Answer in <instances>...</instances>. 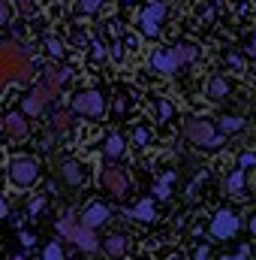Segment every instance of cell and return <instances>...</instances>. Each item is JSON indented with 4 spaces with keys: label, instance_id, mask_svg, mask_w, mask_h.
<instances>
[{
    "label": "cell",
    "instance_id": "1",
    "mask_svg": "<svg viewBox=\"0 0 256 260\" xmlns=\"http://www.w3.org/2000/svg\"><path fill=\"white\" fill-rule=\"evenodd\" d=\"M33 73L30 52L18 43H3L0 46V88H6L9 82H27Z\"/></svg>",
    "mask_w": 256,
    "mask_h": 260
},
{
    "label": "cell",
    "instance_id": "2",
    "mask_svg": "<svg viewBox=\"0 0 256 260\" xmlns=\"http://www.w3.org/2000/svg\"><path fill=\"white\" fill-rule=\"evenodd\" d=\"M196 49L193 46H172V49H160V52H154L151 55V70H157V73H163V76H172L178 67L184 64H193L196 61Z\"/></svg>",
    "mask_w": 256,
    "mask_h": 260
},
{
    "label": "cell",
    "instance_id": "3",
    "mask_svg": "<svg viewBox=\"0 0 256 260\" xmlns=\"http://www.w3.org/2000/svg\"><path fill=\"white\" fill-rule=\"evenodd\" d=\"M184 133H187L190 142L202 145V148H220V145L226 142V136H220V133L214 130V121L205 118V115H193V118H187V121H184Z\"/></svg>",
    "mask_w": 256,
    "mask_h": 260
},
{
    "label": "cell",
    "instance_id": "4",
    "mask_svg": "<svg viewBox=\"0 0 256 260\" xmlns=\"http://www.w3.org/2000/svg\"><path fill=\"white\" fill-rule=\"evenodd\" d=\"M39 179V164L33 157H15L9 160V182L18 188H27Z\"/></svg>",
    "mask_w": 256,
    "mask_h": 260
},
{
    "label": "cell",
    "instance_id": "5",
    "mask_svg": "<svg viewBox=\"0 0 256 260\" xmlns=\"http://www.w3.org/2000/svg\"><path fill=\"white\" fill-rule=\"evenodd\" d=\"M163 15H166V3H160V0L148 3V6L139 12V30H142L145 37H157V34H160V24H163Z\"/></svg>",
    "mask_w": 256,
    "mask_h": 260
},
{
    "label": "cell",
    "instance_id": "6",
    "mask_svg": "<svg viewBox=\"0 0 256 260\" xmlns=\"http://www.w3.org/2000/svg\"><path fill=\"white\" fill-rule=\"evenodd\" d=\"M72 109H75L78 115H103L106 100H103L100 91H78V94L72 97Z\"/></svg>",
    "mask_w": 256,
    "mask_h": 260
},
{
    "label": "cell",
    "instance_id": "7",
    "mask_svg": "<svg viewBox=\"0 0 256 260\" xmlns=\"http://www.w3.org/2000/svg\"><path fill=\"white\" fill-rule=\"evenodd\" d=\"M238 233V215L232 212V209H220L217 215H214V221H211V236H217V239H232Z\"/></svg>",
    "mask_w": 256,
    "mask_h": 260
},
{
    "label": "cell",
    "instance_id": "8",
    "mask_svg": "<svg viewBox=\"0 0 256 260\" xmlns=\"http://www.w3.org/2000/svg\"><path fill=\"white\" fill-rule=\"evenodd\" d=\"M52 97H58V94H55V91H52L46 82H39V85H36V88H33V91L24 97V103H21L24 115H39V112H42V106H46Z\"/></svg>",
    "mask_w": 256,
    "mask_h": 260
},
{
    "label": "cell",
    "instance_id": "9",
    "mask_svg": "<svg viewBox=\"0 0 256 260\" xmlns=\"http://www.w3.org/2000/svg\"><path fill=\"white\" fill-rule=\"evenodd\" d=\"M100 185H103L109 194H115V197L127 194V176H124L121 170H115V167H106V170L100 173Z\"/></svg>",
    "mask_w": 256,
    "mask_h": 260
},
{
    "label": "cell",
    "instance_id": "10",
    "mask_svg": "<svg viewBox=\"0 0 256 260\" xmlns=\"http://www.w3.org/2000/svg\"><path fill=\"white\" fill-rule=\"evenodd\" d=\"M109 218H112V209H109V206H103V203H91V206L81 212V218H78V221H81L84 227H91V230H94V227L106 224Z\"/></svg>",
    "mask_w": 256,
    "mask_h": 260
},
{
    "label": "cell",
    "instance_id": "11",
    "mask_svg": "<svg viewBox=\"0 0 256 260\" xmlns=\"http://www.w3.org/2000/svg\"><path fill=\"white\" fill-rule=\"evenodd\" d=\"M3 127H6V136H12V139H24L27 136V121H24L21 112H9V118L3 121Z\"/></svg>",
    "mask_w": 256,
    "mask_h": 260
},
{
    "label": "cell",
    "instance_id": "12",
    "mask_svg": "<svg viewBox=\"0 0 256 260\" xmlns=\"http://www.w3.org/2000/svg\"><path fill=\"white\" fill-rule=\"evenodd\" d=\"M72 242H75L81 251H88V254L100 248V239H97V236H94V230H91V227H84V224H81V230L75 233V239H72Z\"/></svg>",
    "mask_w": 256,
    "mask_h": 260
},
{
    "label": "cell",
    "instance_id": "13",
    "mask_svg": "<svg viewBox=\"0 0 256 260\" xmlns=\"http://www.w3.org/2000/svg\"><path fill=\"white\" fill-rule=\"evenodd\" d=\"M66 79H69V70H64V67H49V70H46V79H42V82H46V85H49V88H52V91L58 94V91L64 88Z\"/></svg>",
    "mask_w": 256,
    "mask_h": 260
},
{
    "label": "cell",
    "instance_id": "14",
    "mask_svg": "<svg viewBox=\"0 0 256 260\" xmlns=\"http://www.w3.org/2000/svg\"><path fill=\"white\" fill-rule=\"evenodd\" d=\"M229 94V82L223 76H211L208 79V100H223Z\"/></svg>",
    "mask_w": 256,
    "mask_h": 260
},
{
    "label": "cell",
    "instance_id": "15",
    "mask_svg": "<svg viewBox=\"0 0 256 260\" xmlns=\"http://www.w3.org/2000/svg\"><path fill=\"white\" fill-rule=\"evenodd\" d=\"M61 176H64L66 185H81V182H84V170H81L75 160H66L64 167H61Z\"/></svg>",
    "mask_w": 256,
    "mask_h": 260
},
{
    "label": "cell",
    "instance_id": "16",
    "mask_svg": "<svg viewBox=\"0 0 256 260\" xmlns=\"http://www.w3.org/2000/svg\"><path fill=\"white\" fill-rule=\"evenodd\" d=\"M78 230H81V221H78L75 215H66V218H61V224H58V233H61L64 239H69V242L75 239Z\"/></svg>",
    "mask_w": 256,
    "mask_h": 260
},
{
    "label": "cell",
    "instance_id": "17",
    "mask_svg": "<svg viewBox=\"0 0 256 260\" xmlns=\"http://www.w3.org/2000/svg\"><path fill=\"white\" fill-rule=\"evenodd\" d=\"M127 215L136 221H154V200H142L136 209H127Z\"/></svg>",
    "mask_w": 256,
    "mask_h": 260
},
{
    "label": "cell",
    "instance_id": "18",
    "mask_svg": "<svg viewBox=\"0 0 256 260\" xmlns=\"http://www.w3.org/2000/svg\"><path fill=\"white\" fill-rule=\"evenodd\" d=\"M103 248H106V254H109V257H124V251H127V242H124L121 236H109V239L103 242Z\"/></svg>",
    "mask_w": 256,
    "mask_h": 260
},
{
    "label": "cell",
    "instance_id": "19",
    "mask_svg": "<svg viewBox=\"0 0 256 260\" xmlns=\"http://www.w3.org/2000/svg\"><path fill=\"white\" fill-rule=\"evenodd\" d=\"M238 130H244V118H238V115H223V118H220V133H223V136L238 133Z\"/></svg>",
    "mask_w": 256,
    "mask_h": 260
},
{
    "label": "cell",
    "instance_id": "20",
    "mask_svg": "<svg viewBox=\"0 0 256 260\" xmlns=\"http://www.w3.org/2000/svg\"><path fill=\"white\" fill-rule=\"evenodd\" d=\"M226 191L232 197H241V191H244V170H235V173L226 179Z\"/></svg>",
    "mask_w": 256,
    "mask_h": 260
},
{
    "label": "cell",
    "instance_id": "21",
    "mask_svg": "<svg viewBox=\"0 0 256 260\" xmlns=\"http://www.w3.org/2000/svg\"><path fill=\"white\" fill-rule=\"evenodd\" d=\"M106 154H109V157H121V154H124V136L112 133V136L106 139Z\"/></svg>",
    "mask_w": 256,
    "mask_h": 260
},
{
    "label": "cell",
    "instance_id": "22",
    "mask_svg": "<svg viewBox=\"0 0 256 260\" xmlns=\"http://www.w3.org/2000/svg\"><path fill=\"white\" fill-rule=\"evenodd\" d=\"M250 167H256V154L253 151H241L238 154V170H250Z\"/></svg>",
    "mask_w": 256,
    "mask_h": 260
},
{
    "label": "cell",
    "instance_id": "23",
    "mask_svg": "<svg viewBox=\"0 0 256 260\" xmlns=\"http://www.w3.org/2000/svg\"><path fill=\"white\" fill-rule=\"evenodd\" d=\"M15 9H18L21 15H27V18H30V15L36 12V3H33V0H15Z\"/></svg>",
    "mask_w": 256,
    "mask_h": 260
},
{
    "label": "cell",
    "instance_id": "24",
    "mask_svg": "<svg viewBox=\"0 0 256 260\" xmlns=\"http://www.w3.org/2000/svg\"><path fill=\"white\" fill-rule=\"evenodd\" d=\"M46 260H64V251H61V245L58 242H52V245H46Z\"/></svg>",
    "mask_w": 256,
    "mask_h": 260
},
{
    "label": "cell",
    "instance_id": "25",
    "mask_svg": "<svg viewBox=\"0 0 256 260\" xmlns=\"http://www.w3.org/2000/svg\"><path fill=\"white\" fill-rule=\"evenodd\" d=\"M46 49H49V55H55V58L64 55V43H61V40H46Z\"/></svg>",
    "mask_w": 256,
    "mask_h": 260
},
{
    "label": "cell",
    "instance_id": "26",
    "mask_svg": "<svg viewBox=\"0 0 256 260\" xmlns=\"http://www.w3.org/2000/svg\"><path fill=\"white\" fill-rule=\"evenodd\" d=\"M100 3H103V0H81V3H78V9H81L84 15H91V12H97V9H100Z\"/></svg>",
    "mask_w": 256,
    "mask_h": 260
},
{
    "label": "cell",
    "instance_id": "27",
    "mask_svg": "<svg viewBox=\"0 0 256 260\" xmlns=\"http://www.w3.org/2000/svg\"><path fill=\"white\" fill-rule=\"evenodd\" d=\"M52 121H55V130H66L69 127V112H58Z\"/></svg>",
    "mask_w": 256,
    "mask_h": 260
},
{
    "label": "cell",
    "instance_id": "28",
    "mask_svg": "<svg viewBox=\"0 0 256 260\" xmlns=\"http://www.w3.org/2000/svg\"><path fill=\"white\" fill-rule=\"evenodd\" d=\"M172 179H175V176H166V179L157 185V191H154V194H157V197H169V185H172Z\"/></svg>",
    "mask_w": 256,
    "mask_h": 260
},
{
    "label": "cell",
    "instance_id": "29",
    "mask_svg": "<svg viewBox=\"0 0 256 260\" xmlns=\"http://www.w3.org/2000/svg\"><path fill=\"white\" fill-rule=\"evenodd\" d=\"M91 49H94V61H106V49H103L100 43H94Z\"/></svg>",
    "mask_w": 256,
    "mask_h": 260
},
{
    "label": "cell",
    "instance_id": "30",
    "mask_svg": "<svg viewBox=\"0 0 256 260\" xmlns=\"http://www.w3.org/2000/svg\"><path fill=\"white\" fill-rule=\"evenodd\" d=\"M42 206H46V200H42V197H39V200H33V203H30V206H27V212H30V215H36V212H39V209H42Z\"/></svg>",
    "mask_w": 256,
    "mask_h": 260
},
{
    "label": "cell",
    "instance_id": "31",
    "mask_svg": "<svg viewBox=\"0 0 256 260\" xmlns=\"http://www.w3.org/2000/svg\"><path fill=\"white\" fill-rule=\"evenodd\" d=\"M223 260H250V248L244 245V248H241V251H238L235 257H223Z\"/></svg>",
    "mask_w": 256,
    "mask_h": 260
},
{
    "label": "cell",
    "instance_id": "32",
    "mask_svg": "<svg viewBox=\"0 0 256 260\" xmlns=\"http://www.w3.org/2000/svg\"><path fill=\"white\" fill-rule=\"evenodd\" d=\"M226 64H229V67H235V70H241V67H244V61H241L238 55H229V58H226Z\"/></svg>",
    "mask_w": 256,
    "mask_h": 260
},
{
    "label": "cell",
    "instance_id": "33",
    "mask_svg": "<svg viewBox=\"0 0 256 260\" xmlns=\"http://www.w3.org/2000/svg\"><path fill=\"white\" fill-rule=\"evenodd\" d=\"M6 21H9V6L0 0V24H6Z\"/></svg>",
    "mask_w": 256,
    "mask_h": 260
},
{
    "label": "cell",
    "instance_id": "34",
    "mask_svg": "<svg viewBox=\"0 0 256 260\" xmlns=\"http://www.w3.org/2000/svg\"><path fill=\"white\" fill-rule=\"evenodd\" d=\"M136 142H139V145H145V142H148V130H145V127L136 130Z\"/></svg>",
    "mask_w": 256,
    "mask_h": 260
},
{
    "label": "cell",
    "instance_id": "35",
    "mask_svg": "<svg viewBox=\"0 0 256 260\" xmlns=\"http://www.w3.org/2000/svg\"><path fill=\"white\" fill-rule=\"evenodd\" d=\"M169 115H172V106L163 100V103H160V118H169Z\"/></svg>",
    "mask_w": 256,
    "mask_h": 260
},
{
    "label": "cell",
    "instance_id": "36",
    "mask_svg": "<svg viewBox=\"0 0 256 260\" xmlns=\"http://www.w3.org/2000/svg\"><path fill=\"white\" fill-rule=\"evenodd\" d=\"M193 260H208V245H202V248L196 251V257H193Z\"/></svg>",
    "mask_w": 256,
    "mask_h": 260
},
{
    "label": "cell",
    "instance_id": "37",
    "mask_svg": "<svg viewBox=\"0 0 256 260\" xmlns=\"http://www.w3.org/2000/svg\"><path fill=\"white\" fill-rule=\"evenodd\" d=\"M112 58L121 61V58H124V46H115V49H112Z\"/></svg>",
    "mask_w": 256,
    "mask_h": 260
},
{
    "label": "cell",
    "instance_id": "38",
    "mask_svg": "<svg viewBox=\"0 0 256 260\" xmlns=\"http://www.w3.org/2000/svg\"><path fill=\"white\" fill-rule=\"evenodd\" d=\"M9 215V209H6V203H3V197H0V218H6Z\"/></svg>",
    "mask_w": 256,
    "mask_h": 260
},
{
    "label": "cell",
    "instance_id": "39",
    "mask_svg": "<svg viewBox=\"0 0 256 260\" xmlns=\"http://www.w3.org/2000/svg\"><path fill=\"white\" fill-rule=\"evenodd\" d=\"M250 233L256 236V215H253V221H250Z\"/></svg>",
    "mask_w": 256,
    "mask_h": 260
},
{
    "label": "cell",
    "instance_id": "40",
    "mask_svg": "<svg viewBox=\"0 0 256 260\" xmlns=\"http://www.w3.org/2000/svg\"><path fill=\"white\" fill-rule=\"evenodd\" d=\"M250 52H253V55H256V40H253V49H250Z\"/></svg>",
    "mask_w": 256,
    "mask_h": 260
},
{
    "label": "cell",
    "instance_id": "41",
    "mask_svg": "<svg viewBox=\"0 0 256 260\" xmlns=\"http://www.w3.org/2000/svg\"><path fill=\"white\" fill-rule=\"evenodd\" d=\"M169 260H181V257H169Z\"/></svg>",
    "mask_w": 256,
    "mask_h": 260
},
{
    "label": "cell",
    "instance_id": "42",
    "mask_svg": "<svg viewBox=\"0 0 256 260\" xmlns=\"http://www.w3.org/2000/svg\"><path fill=\"white\" fill-rule=\"evenodd\" d=\"M12 260H24V257H12Z\"/></svg>",
    "mask_w": 256,
    "mask_h": 260
},
{
    "label": "cell",
    "instance_id": "43",
    "mask_svg": "<svg viewBox=\"0 0 256 260\" xmlns=\"http://www.w3.org/2000/svg\"><path fill=\"white\" fill-rule=\"evenodd\" d=\"M127 3H130V0H127Z\"/></svg>",
    "mask_w": 256,
    "mask_h": 260
},
{
    "label": "cell",
    "instance_id": "44",
    "mask_svg": "<svg viewBox=\"0 0 256 260\" xmlns=\"http://www.w3.org/2000/svg\"><path fill=\"white\" fill-rule=\"evenodd\" d=\"M253 3H256V0H253Z\"/></svg>",
    "mask_w": 256,
    "mask_h": 260
}]
</instances>
